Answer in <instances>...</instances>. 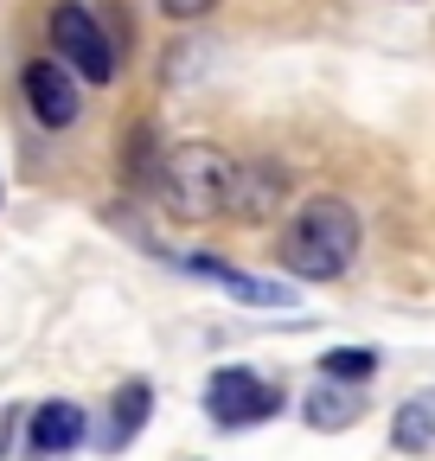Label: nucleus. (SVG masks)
<instances>
[{
    "instance_id": "1",
    "label": "nucleus",
    "mask_w": 435,
    "mask_h": 461,
    "mask_svg": "<svg viewBox=\"0 0 435 461\" xmlns=\"http://www.w3.org/2000/svg\"><path fill=\"white\" fill-rule=\"evenodd\" d=\"M359 212L340 193H314L289 212L282 238H276V263L289 282H340L359 257Z\"/></svg>"
},
{
    "instance_id": "2",
    "label": "nucleus",
    "mask_w": 435,
    "mask_h": 461,
    "mask_svg": "<svg viewBox=\"0 0 435 461\" xmlns=\"http://www.w3.org/2000/svg\"><path fill=\"white\" fill-rule=\"evenodd\" d=\"M231 180H237V154L211 148V141H180V148L160 154L154 199H160V212L180 218V224H205V218H225Z\"/></svg>"
},
{
    "instance_id": "8",
    "label": "nucleus",
    "mask_w": 435,
    "mask_h": 461,
    "mask_svg": "<svg viewBox=\"0 0 435 461\" xmlns=\"http://www.w3.org/2000/svg\"><path fill=\"white\" fill-rule=\"evenodd\" d=\"M186 269L192 276H205V282H218V288H231L237 302H250V308H289L295 302V288L289 282H262V276H244V269H231V263H218V257H186Z\"/></svg>"
},
{
    "instance_id": "4",
    "label": "nucleus",
    "mask_w": 435,
    "mask_h": 461,
    "mask_svg": "<svg viewBox=\"0 0 435 461\" xmlns=\"http://www.w3.org/2000/svg\"><path fill=\"white\" fill-rule=\"evenodd\" d=\"M205 411L218 429H244V423H262V417H276L282 411V384H269L244 366H225V372H211L205 384Z\"/></svg>"
},
{
    "instance_id": "5",
    "label": "nucleus",
    "mask_w": 435,
    "mask_h": 461,
    "mask_svg": "<svg viewBox=\"0 0 435 461\" xmlns=\"http://www.w3.org/2000/svg\"><path fill=\"white\" fill-rule=\"evenodd\" d=\"M282 199H289V167L250 154V160H237V180H231L225 218H237V224H269V218L282 212Z\"/></svg>"
},
{
    "instance_id": "13",
    "label": "nucleus",
    "mask_w": 435,
    "mask_h": 461,
    "mask_svg": "<svg viewBox=\"0 0 435 461\" xmlns=\"http://www.w3.org/2000/svg\"><path fill=\"white\" fill-rule=\"evenodd\" d=\"M218 7V0H160V14H167V20H205Z\"/></svg>"
},
{
    "instance_id": "11",
    "label": "nucleus",
    "mask_w": 435,
    "mask_h": 461,
    "mask_svg": "<svg viewBox=\"0 0 435 461\" xmlns=\"http://www.w3.org/2000/svg\"><path fill=\"white\" fill-rule=\"evenodd\" d=\"M307 423H314V429H346V423H359V397L320 384V391L307 397Z\"/></svg>"
},
{
    "instance_id": "12",
    "label": "nucleus",
    "mask_w": 435,
    "mask_h": 461,
    "mask_svg": "<svg viewBox=\"0 0 435 461\" xmlns=\"http://www.w3.org/2000/svg\"><path fill=\"white\" fill-rule=\"evenodd\" d=\"M320 366H326V378L359 384V378H371V372H377V353H371V346H333V353H326Z\"/></svg>"
},
{
    "instance_id": "10",
    "label": "nucleus",
    "mask_w": 435,
    "mask_h": 461,
    "mask_svg": "<svg viewBox=\"0 0 435 461\" xmlns=\"http://www.w3.org/2000/svg\"><path fill=\"white\" fill-rule=\"evenodd\" d=\"M391 442H397V448H429V442H435V403H422V397L397 403V423H391Z\"/></svg>"
},
{
    "instance_id": "9",
    "label": "nucleus",
    "mask_w": 435,
    "mask_h": 461,
    "mask_svg": "<svg viewBox=\"0 0 435 461\" xmlns=\"http://www.w3.org/2000/svg\"><path fill=\"white\" fill-rule=\"evenodd\" d=\"M147 403H154V384H147V378H129V384L116 391V423L102 429V448H129V442L141 436V423H147Z\"/></svg>"
},
{
    "instance_id": "7",
    "label": "nucleus",
    "mask_w": 435,
    "mask_h": 461,
    "mask_svg": "<svg viewBox=\"0 0 435 461\" xmlns=\"http://www.w3.org/2000/svg\"><path fill=\"white\" fill-rule=\"evenodd\" d=\"M84 436H90V423H84V411H77L71 397L39 403L32 423H26V448H32V455H65V448H77Z\"/></svg>"
},
{
    "instance_id": "3",
    "label": "nucleus",
    "mask_w": 435,
    "mask_h": 461,
    "mask_svg": "<svg viewBox=\"0 0 435 461\" xmlns=\"http://www.w3.org/2000/svg\"><path fill=\"white\" fill-rule=\"evenodd\" d=\"M51 51H65V65L84 84H116V45L96 26V14L84 0H58L51 7Z\"/></svg>"
},
{
    "instance_id": "6",
    "label": "nucleus",
    "mask_w": 435,
    "mask_h": 461,
    "mask_svg": "<svg viewBox=\"0 0 435 461\" xmlns=\"http://www.w3.org/2000/svg\"><path fill=\"white\" fill-rule=\"evenodd\" d=\"M26 103H32V115L45 129H71L84 115V90H77L65 58H39V65H26Z\"/></svg>"
}]
</instances>
